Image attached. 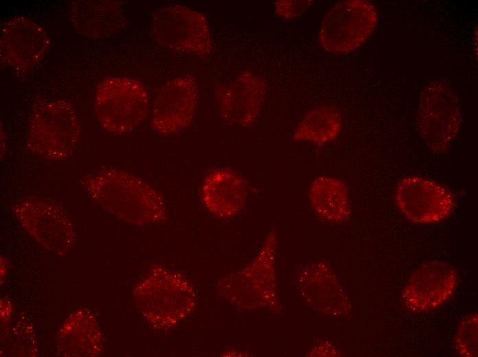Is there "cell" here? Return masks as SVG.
<instances>
[{
    "label": "cell",
    "instance_id": "14",
    "mask_svg": "<svg viewBox=\"0 0 478 357\" xmlns=\"http://www.w3.org/2000/svg\"><path fill=\"white\" fill-rule=\"evenodd\" d=\"M157 293L153 295V321L170 327L185 317L194 306L192 287L179 275L169 272L159 275Z\"/></svg>",
    "mask_w": 478,
    "mask_h": 357
},
{
    "label": "cell",
    "instance_id": "9",
    "mask_svg": "<svg viewBox=\"0 0 478 357\" xmlns=\"http://www.w3.org/2000/svg\"><path fill=\"white\" fill-rule=\"evenodd\" d=\"M457 281V272L451 264L426 262L409 276L402 292V303L413 312L433 310L452 297Z\"/></svg>",
    "mask_w": 478,
    "mask_h": 357
},
{
    "label": "cell",
    "instance_id": "12",
    "mask_svg": "<svg viewBox=\"0 0 478 357\" xmlns=\"http://www.w3.org/2000/svg\"><path fill=\"white\" fill-rule=\"evenodd\" d=\"M265 94L262 80L252 73L244 72L218 91L220 115L231 124L251 126L262 110Z\"/></svg>",
    "mask_w": 478,
    "mask_h": 357
},
{
    "label": "cell",
    "instance_id": "4",
    "mask_svg": "<svg viewBox=\"0 0 478 357\" xmlns=\"http://www.w3.org/2000/svg\"><path fill=\"white\" fill-rule=\"evenodd\" d=\"M462 117L459 100L447 83L435 81L424 89L416 126L432 152L440 154L449 148L459 130Z\"/></svg>",
    "mask_w": 478,
    "mask_h": 357
},
{
    "label": "cell",
    "instance_id": "19",
    "mask_svg": "<svg viewBox=\"0 0 478 357\" xmlns=\"http://www.w3.org/2000/svg\"><path fill=\"white\" fill-rule=\"evenodd\" d=\"M313 1H276L274 2L275 14L282 19H289L303 14Z\"/></svg>",
    "mask_w": 478,
    "mask_h": 357
},
{
    "label": "cell",
    "instance_id": "2",
    "mask_svg": "<svg viewBox=\"0 0 478 357\" xmlns=\"http://www.w3.org/2000/svg\"><path fill=\"white\" fill-rule=\"evenodd\" d=\"M80 135L72 106L62 100H41L33 106L27 146L34 154L62 160L72 154Z\"/></svg>",
    "mask_w": 478,
    "mask_h": 357
},
{
    "label": "cell",
    "instance_id": "15",
    "mask_svg": "<svg viewBox=\"0 0 478 357\" xmlns=\"http://www.w3.org/2000/svg\"><path fill=\"white\" fill-rule=\"evenodd\" d=\"M308 197L315 213L324 220L340 222L350 214L348 189L340 178L328 176L317 177L309 187Z\"/></svg>",
    "mask_w": 478,
    "mask_h": 357
},
{
    "label": "cell",
    "instance_id": "1",
    "mask_svg": "<svg viewBox=\"0 0 478 357\" xmlns=\"http://www.w3.org/2000/svg\"><path fill=\"white\" fill-rule=\"evenodd\" d=\"M82 185L93 200L125 222L146 224L166 218L160 194L146 182L125 171L102 169L85 176Z\"/></svg>",
    "mask_w": 478,
    "mask_h": 357
},
{
    "label": "cell",
    "instance_id": "7",
    "mask_svg": "<svg viewBox=\"0 0 478 357\" xmlns=\"http://www.w3.org/2000/svg\"><path fill=\"white\" fill-rule=\"evenodd\" d=\"M395 202L401 214L415 224L442 221L451 215L455 206V197L449 189L420 176H406L399 181Z\"/></svg>",
    "mask_w": 478,
    "mask_h": 357
},
{
    "label": "cell",
    "instance_id": "10",
    "mask_svg": "<svg viewBox=\"0 0 478 357\" xmlns=\"http://www.w3.org/2000/svg\"><path fill=\"white\" fill-rule=\"evenodd\" d=\"M15 214L27 231L46 248L65 251L73 239L70 222L55 202L30 197L15 206Z\"/></svg>",
    "mask_w": 478,
    "mask_h": 357
},
{
    "label": "cell",
    "instance_id": "13",
    "mask_svg": "<svg viewBox=\"0 0 478 357\" xmlns=\"http://www.w3.org/2000/svg\"><path fill=\"white\" fill-rule=\"evenodd\" d=\"M202 199L207 209L220 218L235 215L243 207L247 195L244 181L234 171L221 168L204 179Z\"/></svg>",
    "mask_w": 478,
    "mask_h": 357
},
{
    "label": "cell",
    "instance_id": "17",
    "mask_svg": "<svg viewBox=\"0 0 478 357\" xmlns=\"http://www.w3.org/2000/svg\"><path fill=\"white\" fill-rule=\"evenodd\" d=\"M342 128L341 112L334 106H322L310 111L293 133L297 142H310L321 146L334 140Z\"/></svg>",
    "mask_w": 478,
    "mask_h": 357
},
{
    "label": "cell",
    "instance_id": "6",
    "mask_svg": "<svg viewBox=\"0 0 478 357\" xmlns=\"http://www.w3.org/2000/svg\"><path fill=\"white\" fill-rule=\"evenodd\" d=\"M152 30L161 44L179 51L205 55L212 48L206 18L184 5L161 8L153 15Z\"/></svg>",
    "mask_w": 478,
    "mask_h": 357
},
{
    "label": "cell",
    "instance_id": "8",
    "mask_svg": "<svg viewBox=\"0 0 478 357\" xmlns=\"http://www.w3.org/2000/svg\"><path fill=\"white\" fill-rule=\"evenodd\" d=\"M49 37L38 23L25 17H14L1 29L0 59L19 73L34 69L49 46Z\"/></svg>",
    "mask_w": 478,
    "mask_h": 357
},
{
    "label": "cell",
    "instance_id": "18",
    "mask_svg": "<svg viewBox=\"0 0 478 357\" xmlns=\"http://www.w3.org/2000/svg\"><path fill=\"white\" fill-rule=\"evenodd\" d=\"M477 314L465 317L459 323L455 336V347L459 356H477Z\"/></svg>",
    "mask_w": 478,
    "mask_h": 357
},
{
    "label": "cell",
    "instance_id": "16",
    "mask_svg": "<svg viewBox=\"0 0 478 357\" xmlns=\"http://www.w3.org/2000/svg\"><path fill=\"white\" fill-rule=\"evenodd\" d=\"M120 12L107 1H78L70 8V17L78 32L86 36L102 38L114 30Z\"/></svg>",
    "mask_w": 478,
    "mask_h": 357
},
{
    "label": "cell",
    "instance_id": "3",
    "mask_svg": "<svg viewBox=\"0 0 478 357\" xmlns=\"http://www.w3.org/2000/svg\"><path fill=\"white\" fill-rule=\"evenodd\" d=\"M148 94L141 83L128 77H107L95 89L97 119L106 130L121 134L133 130L146 118Z\"/></svg>",
    "mask_w": 478,
    "mask_h": 357
},
{
    "label": "cell",
    "instance_id": "11",
    "mask_svg": "<svg viewBox=\"0 0 478 357\" xmlns=\"http://www.w3.org/2000/svg\"><path fill=\"white\" fill-rule=\"evenodd\" d=\"M198 89L190 76L168 81L159 91L154 102L151 126L163 135L177 133L192 122L197 108Z\"/></svg>",
    "mask_w": 478,
    "mask_h": 357
},
{
    "label": "cell",
    "instance_id": "5",
    "mask_svg": "<svg viewBox=\"0 0 478 357\" xmlns=\"http://www.w3.org/2000/svg\"><path fill=\"white\" fill-rule=\"evenodd\" d=\"M377 23L378 13L372 2L339 1L324 16L319 42L330 53L347 54L361 46L372 34Z\"/></svg>",
    "mask_w": 478,
    "mask_h": 357
}]
</instances>
